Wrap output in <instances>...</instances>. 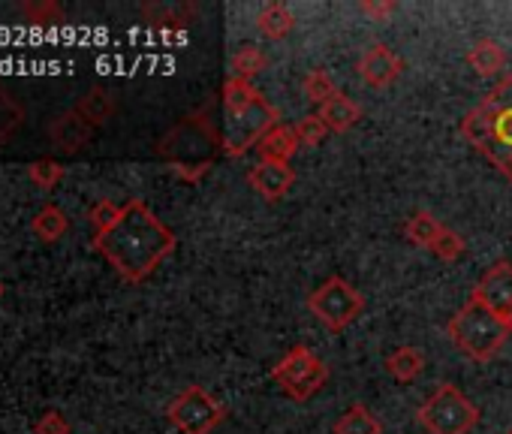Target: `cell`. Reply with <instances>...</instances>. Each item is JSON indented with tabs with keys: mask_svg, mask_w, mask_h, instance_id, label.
<instances>
[{
	"mask_svg": "<svg viewBox=\"0 0 512 434\" xmlns=\"http://www.w3.org/2000/svg\"><path fill=\"white\" fill-rule=\"evenodd\" d=\"M308 311L329 329V332H344L347 326H353L362 311H365V296L344 281L341 275H332L329 281H323L311 296H308Z\"/></svg>",
	"mask_w": 512,
	"mask_h": 434,
	"instance_id": "obj_7",
	"label": "cell"
},
{
	"mask_svg": "<svg viewBox=\"0 0 512 434\" xmlns=\"http://www.w3.org/2000/svg\"><path fill=\"white\" fill-rule=\"evenodd\" d=\"M247 184L266 202H281L296 184V169L293 163H284V160H260L247 169Z\"/></svg>",
	"mask_w": 512,
	"mask_h": 434,
	"instance_id": "obj_11",
	"label": "cell"
},
{
	"mask_svg": "<svg viewBox=\"0 0 512 434\" xmlns=\"http://www.w3.org/2000/svg\"><path fill=\"white\" fill-rule=\"evenodd\" d=\"M169 422L181 434H211L223 419L226 407L202 386H184L166 407Z\"/></svg>",
	"mask_w": 512,
	"mask_h": 434,
	"instance_id": "obj_9",
	"label": "cell"
},
{
	"mask_svg": "<svg viewBox=\"0 0 512 434\" xmlns=\"http://www.w3.org/2000/svg\"><path fill=\"white\" fill-rule=\"evenodd\" d=\"M4 293H7V287H4V281H0V299H4Z\"/></svg>",
	"mask_w": 512,
	"mask_h": 434,
	"instance_id": "obj_34",
	"label": "cell"
},
{
	"mask_svg": "<svg viewBox=\"0 0 512 434\" xmlns=\"http://www.w3.org/2000/svg\"><path fill=\"white\" fill-rule=\"evenodd\" d=\"M187 13L184 7H142V16L154 25H187Z\"/></svg>",
	"mask_w": 512,
	"mask_h": 434,
	"instance_id": "obj_31",
	"label": "cell"
},
{
	"mask_svg": "<svg viewBox=\"0 0 512 434\" xmlns=\"http://www.w3.org/2000/svg\"><path fill=\"white\" fill-rule=\"evenodd\" d=\"M398 4L395 0H362L359 4V13L371 22H389L395 16Z\"/></svg>",
	"mask_w": 512,
	"mask_h": 434,
	"instance_id": "obj_32",
	"label": "cell"
},
{
	"mask_svg": "<svg viewBox=\"0 0 512 434\" xmlns=\"http://www.w3.org/2000/svg\"><path fill=\"white\" fill-rule=\"evenodd\" d=\"M299 148H302V145H299L296 127L278 124V127H272V130L263 136L260 145H256V154H260V160H284V163H290V160L296 157Z\"/></svg>",
	"mask_w": 512,
	"mask_h": 434,
	"instance_id": "obj_14",
	"label": "cell"
},
{
	"mask_svg": "<svg viewBox=\"0 0 512 434\" xmlns=\"http://www.w3.org/2000/svg\"><path fill=\"white\" fill-rule=\"evenodd\" d=\"M118 214H121V205H115L112 199H100V202H94V208H91V227H94V236L97 233H106L115 221H118Z\"/></svg>",
	"mask_w": 512,
	"mask_h": 434,
	"instance_id": "obj_29",
	"label": "cell"
},
{
	"mask_svg": "<svg viewBox=\"0 0 512 434\" xmlns=\"http://www.w3.org/2000/svg\"><path fill=\"white\" fill-rule=\"evenodd\" d=\"M25 124V106L0 85V148H4Z\"/></svg>",
	"mask_w": 512,
	"mask_h": 434,
	"instance_id": "obj_24",
	"label": "cell"
},
{
	"mask_svg": "<svg viewBox=\"0 0 512 434\" xmlns=\"http://www.w3.org/2000/svg\"><path fill=\"white\" fill-rule=\"evenodd\" d=\"M296 136H299V145H302V148H317V145H323V139L329 136V127L323 124L320 115H305V118L296 124Z\"/></svg>",
	"mask_w": 512,
	"mask_h": 434,
	"instance_id": "obj_28",
	"label": "cell"
},
{
	"mask_svg": "<svg viewBox=\"0 0 512 434\" xmlns=\"http://www.w3.org/2000/svg\"><path fill=\"white\" fill-rule=\"evenodd\" d=\"M317 115L323 118V124L329 127V133H350L362 121V106L353 97L338 94L323 109H317Z\"/></svg>",
	"mask_w": 512,
	"mask_h": 434,
	"instance_id": "obj_15",
	"label": "cell"
},
{
	"mask_svg": "<svg viewBox=\"0 0 512 434\" xmlns=\"http://www.w3.org/2000/svg\"><path fill=\"white\" fill-rule=\"evenodd\" d=\"M467 67L476 76H494L506 67V49L497 40H479L467 52Z\"/></svg>",
	"mask_w": 512,
	"mask_h": 434,
	"instance_id": "obj_20",
	"label": "cell"
},
{
	"mask_svg": "<svg viewBox=\"0 0 512 434\" xmlns=\"http://www.w3.org/2000/svg\"><path fill=\"white\" fill-rule=\"evenodd\" d=\"M214 151H220V130L205 118H184L157 142V154L187 181H196L211 169Z\"/></svg>",
	"mask_w": 512,
	"mask_h": 434,
	"instance_id": "obj_4",
	"label": "cell"
},
{
	"mask_svg": "<svg viewBox=\"0 0 512 434\" xmlns=\"http://www.w3.org/2000/svg\"><path fill=\"white\" fill-rule=\"evenodd\" d=\"M428 434H470L479 422V407L455 386L440 383L416 410Z\"/></svg>",
	"mask_w": 512,
	"mask_h": 434,
	"instance_id": "obj_6",
	"label": "cell"
},
{
	"mask_svg": "<svg viewBox=\"0 0 512 434\" xmlns=\"http://www.w3.org/2000/svg\"><path fill=\"white\" fill-rule=\"evenodd\" d=\"M470 296L506 323L512 317V263H506V260L494 263L479 278V284L473 287Z\"/></svg>",
	"mask_w": 512,
	"mask_h": 434,
	"instance_id": "obj_10",
	"label": "cell"
},
{
	"mask_svg": "<svg viewBox=\"0 0 512 434\" xmlns=\"http://www.w3.org/2000/svg\"><path fill=\"white\" fill-rule=\"evenodd\" d=\"M31 230H34V236H37L40 242L52 245V242H58V239H64V236L70 233V217H67V211H64L61 205L49 202V205H43V208L34 214Z\"/></svg>",
	"mask_w": 512,
	"mask_h": 434,
	"instance_id": "obj_17",
	"label": "cell"
},
{
	"mask_svg": "<svg viewBox=\"0 0 512 434\" xmlns=\"http://www.w3.org/2000/svg\"><path fill=\"white\" fill-rule=\"evenodd\" d=\"M446 332H449L455 350H461L473 362H491L509 341L506 323L497 314H491L482 302H476L473 296L455 311Z\"/></svg>",
	"mask_w": 512,
	"mask_h": 434,
	"instance_id": "obj_5",
	"label": "cell"
},
{
	"mask_svg": "<svg viewBox=\"0 0 512 434\" xmlns=\"http://www.w3.org/2000/svg\"><path fill=\"white\" fill-rule=\"evenodd\" d=\"M266 67H269V55H266L260 46H253V43L235 49V55L229 58V73H232V79H244V82H253Z\"/></svg>",
	"mask_w": 512,
	"mask_h": 434,
	"instance_id": "obj_21",
	"label": "cell"
},
{
	"mask_svg": "<svg viewBox=\"0 0 512 434\" xmlns=\"http://www.w3.org/2000/svg\"><path fill=\"white\" fill-rule=\"evenodd\" d=\"M272 380L284 389V395H290L293 401H308L314 398L326 380H329V365L305 344H296L275 368H272Z\"/></svg>",
	"mask_w": 512,
	"mask_h": 434,
	"instance_id": "obj_8",
	"label": "cell"
},
{
	"mask_svg": "<svg viewBox=\"0 0 512 434\" xmlns=\"http://www.w3.org/2000/svg\"><path fill=\"white\" fill-rule=\"evenodd\" d=\"M28 178L40 187V190H55L64 178V166L55 157H40L28 166Z\"/></svg>",
	"mask_w": 512,
	"mask_h": 434,
	"instance_id": "obj_27",
	"label": "cell"
},
{
	"mask_svg": "<svg viewBox=\"0 0 512 434\" xmlns=\"http://www.w3.org/2000/svg\"><path fill=\"white\" fill-rule=\"evenodd\" d=\"M461 136L512 181V73H506L485 100L464 115Z\"/></svg>",
	"mask_w": 512,
	"mask_h": 434,
	"instance_id": "obj_3",
	"label": "cell"
},
{
	"mask_svg": "<svg viewBox=\"0 0 512 434\" xmlns=\"http://www.w3.org/2000/svg\"><path fill=\"white\" fill-rule=\"evenodd\" d=\"M506 329H509V335H512V317L506 320Z\"/></svg>",
	"mask_w": 512,
	"mask_h": 434,
	"instance_id": "obj_35",
	"label": "cell"
},
{
	"mask_svg": "<svg viewBox=\"0 0 512 434\" xmlns=\"http://www.w3.org/2000/svg\"><path fill=\"white\" fill-rule=\"evenodd\" d=\"M175 248H178L175 233L142 199H127L121 205L118 221L106 233L94 236V251L127 284L148 281L175 254Z\"/></svg>",
	"mask_w": 512,
	"mask_h": 434,
	"instance_id": "obj_1",
	"label": "cell"
},
{
	"mask_svg": "<svg viewBox=\"0 0 512 434\" xmlns=\"http://www.w3.org/2000/svg\"><path fill=\"white\" fill-rule=\"evenodd\" d=\"M34 434H70V422L64 419V413H58V410H46V413L37 419Z\"/></svg>",
	"mask_w": 512,
	"mask_h": 434,
	"instance_id": "obj_33",
	"label": "cell"
},
{
	"mask_svg": "<svg viewBox=\"0 0 512 434\" xmlns=\"http://www.w3.org/2000/svg\"><path fill=\"white\" fill-rule=\"evenodd\" d=\"M335 434H383V425L365 404H350L335 422Z\"/></svg>",
	"mask_w": 512,
	"mask_h": 434,
	"instance_id": "obj_23",
	"label": "cell"
},
{
	"mask_svg": "<svg viewBox=\"0 0 512 434\" xmlns=\"http://www.w3.org/2000/svg\"><path fill=\"white\" fill-rule=\"evenodd\" d=\"M302 91H305V100L317 109H323L329 100H335L341 94L329 70H311L302 82Z\"/></svg>",
	"mask_w": 512,
	"mask_h": 434,
	"instance_id": "obj_25",
	"label": "cell"
},
{
	"mask_svg": "<svg viewBox=\"0 0 512 434\" xmlns=\"http://www.w3.org/2000/svg\"><path fill=\"white\" fill-rule=\"evenodd\" d=\"M503 434H512V428H506V431H503Z\"/></svg>",
	"mask_w": 512,
	"mask_h": 434,
	"instance_id": "obj_36",
	"label": "cell"
},
{
	"mask_svg": "<svg viewBox=\"0 0 512 434\" xmlns=\"http://www.w3.org/2000/svg\"><path fill=\"white\" fill-rule=\"evenodd\" d=\"M19 10L28 19V25H43V28L64 25V19H67L64 7L55 4V0H31V4H22Z\"/></svg>",
	"mask_w": 512,
	"mask_h": 434,
	"instance_id": "obj_26",
	"label": "cell"
},
{
	"mask_svg": "<svg viewBox=\"0 0 512 434\" xmlns=\"http://www.w3.org/2000/svg\"><path fill=\"white\" fill-rule=\"evenodd\" d=\"M431 254H437L443 263H455V260L464 254V239H461L458 233H452V230H443L440 239L434 242Z\"/></svg>",
	"mask_w": 512,
	"mask_h": 434,
	"instance_id": "obj_30",
	"label": "cell"
},
{
	"mask_svg": "<svg viewBox=\"0 0 512 434\" xmlns=\"http://www.w3.org/2000/svg\"><path fill=\"white\" fill-rule=\"evenodd\" d=\"M386 371L398 380V383H413L422 371H425V353L419 347H398L389 359H386Z\"/></svg>",
	"mask_w": 512,
	"mask_h": 434,
	"instance_id": "obj_22",
	"label": "cell"
},
{
	"mask_svg": "<svg viewBox=\"0 0 512 434\" xmlns=\"http://www.w3.org/2000/svg\"><path fill=\"white\" fill-rule=\"evenodd\" d=\"M443 230H446V227L437 221V217H434L431 211L422 208V211H413V214L407 217V224H404V239H407L410 245H416V248L431 251Z\"/></svg>",
	"mask_w": 512,
	"mask_h": 434,
	"instance_id": "obj_18",
	"label": "cell"
},
{
	"mask_svg": "<svg viewBox=\"0 0 512 434\" xmlns=\"http://www.w3.org/2000/svg\"><path fill=\"white\" fill-rule=\"evenodd\" d=\"M296 28V16L284 4H269L256 13V31L266 40H287Z\"/></svg>",
	"mask_w": 512,
	"mask_h": 434,
	"instance_id": "obj_19",
	"label": "cell"
},
{
	"mask_svg": "<svg viewBox=\"0 0 512 434\" xmlns=\"http://www.w3.org/2000/svg\"><path fill=\"white\" fill-rule=\"evenodd\" d=\"M223 124H220V154L226 157H244L250 148L263 142V136L281 124L278 109L253 88V82L244 79H226L223 82Z\"/></svg>",
	"mask_w": 512,
	"mask_h": 434,
	"instance_id": "obj_2",
	"label": "cell"
},
{
	"mask_svg": "<svg viewBox=\"0 0 512 434\" xmlns=\"http://www.w3.org/2000/svg\"><path fill=\"white\" fill-rule=\"evenodd\" d=\"M73 109H76V112H79V115L94 127V130H97V127H103L106 121H112V115H115V109H118V106H115V97H112L106 88H100V85H97V88H88V91L76 100V106H73Z\"/></svg>",
	"mask_w": 512,
	"mask_h": 434,
	"instance_id": "obj_16",
	"label": "cell"
},
{
	"mask_svg": "<svg viewBox=\"0 0 512 434\" xmlns=\"http://www.w3.org/2000/svg\"><path fill=\"white\" fill-rule=\"evenodd\" d=\"M401 73H404V61L383 43H374L359 58V76L371 88H389L401 79Z\"/></svg>",
	"mask_w": 512,
	"mask_h": 434,
	"instance_id": "obj_12",
	"label": "cell"
},
{
	"mask_svg": "<svg viewBox=\"0 0 512 434\" xmlns=\"http://www.w3.org/2000/svg\"><path fill=\"white\" fill-rule=\"evenodd\" d=\"M94 139V127L76 112H61L52 124H49V142L55 151L61 154H79L88 142Z\"/></svg>",
	"mask_w": 512,
	"mask_h": 434,
	"instance_id": "obj_13",
	"label": "cell"
}]
</instances>
